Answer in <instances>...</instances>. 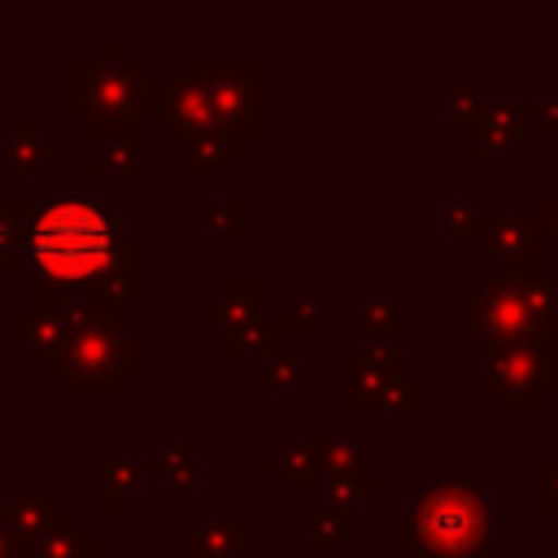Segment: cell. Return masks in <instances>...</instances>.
Segmentation results:
<instances>
[{
    "label": "cell",
    "instance_id": "6da1fadb",
    "mask_svg": "<svg viewBox=\"0 0 558 558\" xmlns=\"http://www.w3.org/2000/svg\"><path fill=\"white\" fill-rule=\"evenodd\" d=\"M31 270L57 292L87 288L118 257V227L96 201H44L26 222Z\"/></svg>",
    "mask_w": 558,
    "mask_h": 558
},
{
    "label": "cell",
    "instance_id": "7a4b0ae2",
    "mask_svg": "<svg viewBox=\"0 0 558 558\" xmlns=\"http://www.w3.org/2000/svg\"><path fill=\"white\" fill-rule=\"evenodd\" d=\"M35 148H39L44 157H52V153H57V140H44V126H39V122L9 126V170H35V166H44V161L35 157Z\"/></svg>",
    "mask_w": 558,
    "mask_h": 558
},
{
    "label": "cell",
    "instance_id": "3957f363",
    "mask_svg": "<svg viewBox=\"0 0 558 558\" xmlns=\"http://www.w3.org/2000/svg\"><path fill=\"white\" fill-rule=\"evenodd\" d=\"M52 510H57V497H48V493H39V484H31V493L13 506V536L17 541H35V532H44V527H52Z\"/></svg>",
    "mask_w": 558,
    "mask_h": 558
},
{
    "label": "cell",
    "instance_id": "277c9868",
    "mask_svg": "<svg viewBox=\"0 0 558 558\" xmlns=\"http://www.w3.org/2000/svg\"><path fill=\"white\" fill-rule=\"evenodd\" d=\"M22 209H31V205L0 201V270H13V262L26 248V214Z\"/></svg>",
    "mask_w": 558,
    "mask_h": 558
},
{
    "label": "cell",
    "instance_id": "5b68a950",
    "mask_svg": "<svg viewBox=\"0 0 558 558\" xmlns=\"http://www.w3.org/2000/svg\"><path fill=\"white\" fill-rule=\"evenodd\" d=\"M0 558H13V532L0 523Z\"/></svg>",
    "mask_w": 558,
    "mask_h": 558
}]
</instances>
